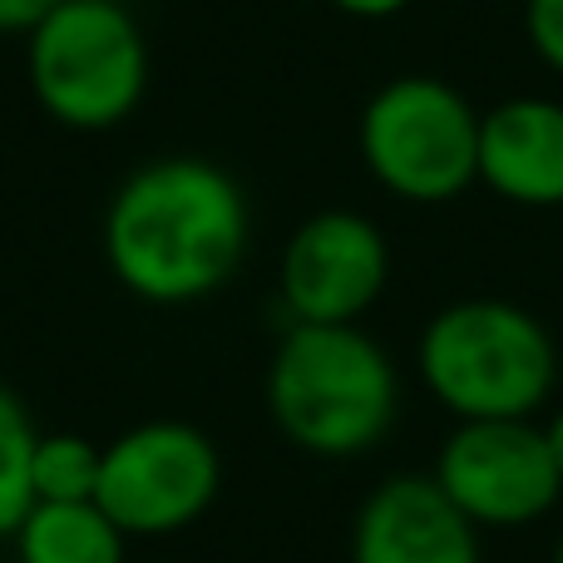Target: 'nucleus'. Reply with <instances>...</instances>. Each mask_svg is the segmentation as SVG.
I'll return each instance as SVG.
<instances>
[{
    "label": "nucleus",
    "instance_id": "11",
    "mask_svg": "<svg viewBox=\"0 0 563 563\" xmlns=\"http://www.w3.org/2000/svg\"><path fill=\"white\" fill-rule=\"evenodd\" d=\"M15 563H124L129 534L95 505H35L15 529Z\"/></svg>",
    "mask_w": 563,
    "mask_h": 563
},
{
    "label": "nucleus",
    "instance_id": "3",
    "mask_svg": "<svg viewBox=\"0 0 563 563\" xmlns=\"http://www.w3.org/2000/svg\"><path fill=\"white\" fill-rule=\"evenodd\" d=\"M416 376L455 420H534L554 400L559 346L519 301L460 297L426 321Z\"/></svg>",
    "mask_w": 563,
    "mask_h": 563
},
{
    "label": "nucleus",
    "instance_id": "15",
    "mask_svg": "<svg viewBox=\"0 0 563 563\" xmlns=\"http://www.w3.org/2000/svg\"><path fill=\"white\" fill-rule=\"evenodd\" d=\"M59 0H0V35H30Z\"/></svg>",
    "mask_w": 563,
    "mask_h": 563
},
{
    "label": "nucleus",
    "instance_id": "7",
    "mask_svg": "<svg viewBox=\"0 0 563 563\" xmlns=\"http://www.w3.org/2000/svg\"><path fill=\"white\" fill-rule=\"evenodd\" d=\"M430 475L479 534L529 529L563 499V475L534 420H460Z\"/></svg>",
    "mask_w": 563,
    "mask_h": 563
},
{
    "label": "nucleus",
    "instance_id": "4",
    "mask_svg": "<svg viewBox=\"0 0 563 563\" xmlns=\"http://www.w3.org/2000/svg\"><path fill=\"white\" fill-rule=\"evenodd\" d=\"M35 104L75 134L124 124L148 89V45L119 0H59L25 35Z\"/></svg>",
    "mask_w": 563,
    "mask_h": 563
},
{
    "label": "nucleus",
    "instance_id": "5",
    "mask_svg": "<svg viewBox=\"0 0 563 563\" xmlns=\"http://www.w3.org/2000/svg\"><path fill=\"white\" fill-rule=\"evenodd\" d=\"M366 174L400 203H455L479 184V109L440 75H396L356 124Z\"/></svg>",
    "mask_w": 563,
    "mask_h": 563
},
{
    "label": "nucleus",
    "instance_id": "18",
    "mask_svg": "<svg viewBox=\"0 0 563 563\" xmlns=\"http://www.w3.org/2000/svg\"><path fill=\"white\" fill-rule=\"evenodd\" d=\"M549 563H563V534H559V544H554V559H549Z\"/></svg>",
    "mask_w": 563,
    "mask_h": 563
},
{
    "label": "nucleus",
    "instance_id": "2",
    "mask_svg": "<svg viewBox=\"0 0 563 563\" xmlns=\"http://www.w3.org/2000/svg\"><path fill=\"white\" fill-rule=\"evenodd\" d=\"M267 410L317 460L371 455L400 416V371L356 321H291L267 366Z\"/></svg>",
    "mask_w": 563,
    "mask_h": 563
},
{
    "label": "nucleus",
    "instance_id": "1",
    "mask_svg": "<svg viewBox=\"0 0 563 563\" xmlns=\"http://www.w3.org/2000/svg\"><path fill=\"white\" fill-rule=\"evenodd\" d=\"M253 208L223 164L168 154L139 164L104 208V263L148 307H188L238 277Z\"/></svg>",
    "mask_w": 563,
    "mask_h": 563
},
{
    "label": "nucleus",
    "instance_id": "9",
    "mask_svg": "<svg viewBox=\"0 0 563 563\" xmlns=\"http://www.w3.org/2000/svg\"><path fill=\"white\" fill-rule=\"evenodd\" d=\"M351 563H479V529L435 475H386L351 519Z\"/></svg>",
    "mask_w": 563,
    "mask_h": 563
},
{
    "label": "nucleus",
    "instance_id": "14",
    "mask_svg": "<svg viewBox=\"0 0 563 563\" xmlns=\"http://www.w3.org/2000/svg\"><path fill=\"white\" fill-rule=\"evenodd\" d=\"M525 40L554 75H563V0H525Z\"/></svg>",
    "mask_w": 563,
    "mask_h": 563
},
{
    "label": "nucleus",
    "instance_id": "10",
    "mask_svg": "<svg viewBox=\"0 0 563 563\" xmlns=\"http://www.w3.org/2000/svg\"><path fill=\"white\" fill-rule=\"evenodd\" d=\"M479 184L519 208H563V99L519 95L479 114Z\"/></svg>",
    "mask_w": 563,
    "mask_h": 563
},
{
    "label": "nucleus",
    "instance_id": "6",
    "mask_svg": "<svg viewBox=\"0 0 563 563\" xmlns=\"http://www.w3.org/2000/svg\"><path fill=\"white\" fill-rule=\"evenodd\" d=\"M223 485V455L188 420H144L104 445L95 505L129 539L194 529Z\"/></svg>",
    "mask_w": 563,
    "mask_h": 563
},
{
    "label": "nucleus",
    "instance_id": "13",
    "mask_svg": "<svg viewBox=\"0 0 563 563\" xmlns=\"http://www.w3.org/2000/svg\"><path fill=\"white\" fill-rule=\"evenodd\" d=\"M35 420L25 400L10 386H0V539H15L20 519L35 509V485H30V460H35Z\"/></svg>",
    "mask_w": 563,
    "mask_h": 563
},
{
    "label": "nucleus",
    "instance_id": "17",
    "mask_svg": "<svg viewBox=\"0 0 563 563\" xmlns=\"http://www.w3.org/2000/svg\"><path fill=\"white\" fill-rule=\"evenodd\" d=\"M544 445H549V455H554V465L563 475V410H554V416L544 420Z\"/></svg>",
    "mask_w": 563,
    "mask_h": 563
},
{
    "label": "nucleus",
    "instance_id": "16",
    "mask_svg": "<svg viewBox=\"0 0 563 563\" xmlns=\"http://www.w3.org/2000/svg\"><path fill=\"white\" fill-rule=\"evenodd\" d=\"M327 5L351 20H390V15H400L410 0H327Z\"/></svg>",
    "mask_w": 563,
    "mask_h": 563
},
{
    "label": "nucleus",
    "instance_id": "8",
    "mask_svg": "<svg viewBox=\"0 0 563 563\" xmlns=\"http://www.w3.org/2000/svg\"><path fill=\"white\" fill-rule=\"evenodd\" d=\"M390 282V243L366 213H311L282 247L277 287L291 321H361Z\"/></svg>",
    "mask_w": 563,
    "mask_h": 563
},
{
    "label": "nucleus",
    "instance_id": "12",
    "mask_svg": "<svg viewBox=\"0 0 563 563\" xmlns=\"http://www.w3.org/2000/svg\"><path fill=\"white\" fill-rule=\"evenodd\" d=\"M99 470H104V445L75 430H49L35 440V460H30V485H35V505H79L95 499Z\"/></svg>",
    "mask_w": 563,
    "mask_h": 563
}]
</instances>
